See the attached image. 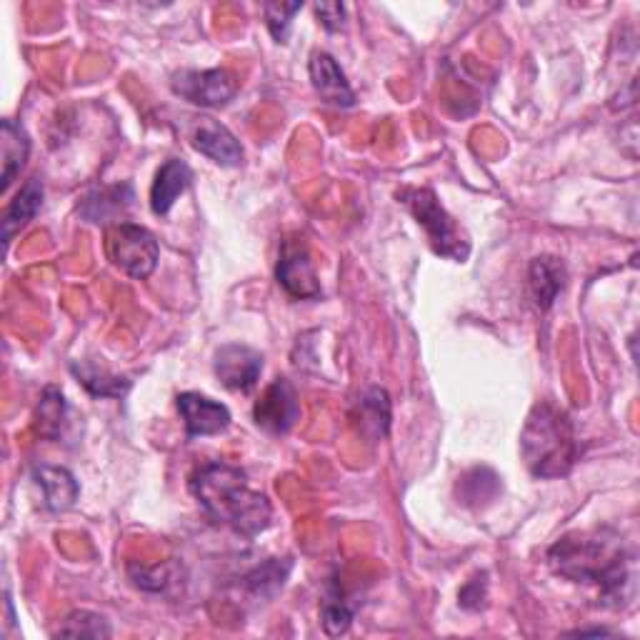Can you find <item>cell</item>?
<instances>
[{"label": "cell", "instance_id": "cell-3", "mask_svg": "<svg viewBox=\"0 0 640 640\" xmlns=\"http://www.w3.org/2000/svg\"><path fill=\"white\" fill-rule=\"evenodd\" d=\"M520 450H523L528 470L536 478L568 476L580 456L573 420L563 408L543 400L528 413L523 433H520Z\"/></svg>", "mask_w": 640, "mask_h": 640}, {"label": "cell", "instance_id": "cell-23", "mask_svg": "<svg viewBox=\"0 0 640 640\" xmlns=\"http://www.w3.org/2000/svg\"><path fill=\"white\" fill-rule=\"evenodd\" d=\"M360 420L366 428H373L376 438H383L390 426V398L383 388H370L360 400Z\"/></svg>", "mask_w": 640, "mask_h": 640}, {"label": "cell", "instance_id": "cell-13", "mask_svg": "<svg viewBox=\"0 0 640 640\" xmlns=\"http://www.w3.org/2000/svg\"><path fill=\"white\" fill-rule=\"evenodd\" d=\"M193 173L186 160L180 158H168L163 166L158 168L153 188H150V208H153L156 216H168L170 208L176 206V200L186 193Z\"/></svg>", "mask_w": 640, "mask_h": 640}, {"label": "cell", "instance_id": "cell-2", "mask_svg": "<svg viewBox=\"0 0 640 640\" xmlns=\"http://www.w3.org/2000/svg\"><path fill=\"white\" fill-rule=\"evenodd\" d=\"M190 493L210 523L230 528L246 540L263 533L273 518L268 496L250 488L243 470L223 460L200 466L190 478Z\"/></svg>", "mask_w": 640, "mask_h": 640}, {"label": "cell", "instance_id": "cell-28", "mask_svg": "<svg viewBox=\"0 0 640 640\" xmlns=\"http://www.w3.org/2000/svg\"><path fill=\"white\" fill-rule=\"evenodd\" d=\"M316 13L320 18V23H323V28L330 30V33H336V30L346 26V6L343 3H318Z\"/></svg>", "mask_w": 640, "mask_h": 640}, {"label": "cell", "instance_id": "cell-27", "mask_svg": "<svg viewBox=\"0 0 640 640\" xmlns=\"http://www.w3.org/2000/svg\"><path fill=\"white\" fill-rule=\"evenodd\" d=\"M486 573H480L476 576L473 580H468L466 588L460 590V606L468 608V610H478V608H483L486 606V590H488V583H486Z\"/></svg>", "mask_w": 640, "mask_h": 640}, {"label": "cell", "instance_id": "cell-6", "mask_svg": "<svg viewBox=\"0 0 640 640\" xmlns=\"http://www.w3.org/2000/svg\"><path fill=\"white\" fill-rule=\"evenodd\" d=\"M173 93L200 108H223L238 93V80L226 68L180 70L173 76Z\"/></svg>", "mask_w": 640, "mask_h": 640}, {"label": "cell", "instance_id": "cell-22", "mask_svg": "<svg viewBox=\"0 0 640 640\" xmlns=\"http://www.w3.org/2000/svg\"><path fill=\"white\" fill-rule=\"evenodd\" d=\"M53 636L63 638H110L113 636V628H110L108 620L93 613V610H73L68 613L63 623L58 626Z\"/></svg>", "mask_w": 640, "mask_h": 640}, {"label": "cell", "instance_id": "cell-1", "mask_svg": "<svg viewBox=\"0 0 640 640\" xmlns=\"http://www.w3.org/2000/svg\"><path fill=\"white\" fill-rule=\"evenodd\" d=\"M550 566L558 576L573 583L596 586L600 598L610 606H620L633 586L630 573V553L613 530H593V533H568L550 548Z\"/></svg>", "mask_w": 640, "mask_h": 640}, {"label": "cell", "instance_id": "cell-12", "mask_svg": "<svg viewBox=\"0 0 640 640\" xmlns=\"http://www.w3.org/2000/svg\"><path fill=\"white\" fill-rule=\"evenodd\" d=\"M190 138H193L198 153H203L218 166L236 168L243 163V148H240L238 138L213 118H198Z\"/></svg>", "mask_w": 640, "mask_h": 640}, {"label": "cell", "instance_id": "cell-4", "mask_svg": "<svg viewBox=\"0 0 640 640\" xmlns=\"http://www.w3.org/2000/svg\"><path fill=\"white\" fill-rule=\"evenodd\" d=\"M408 206L410 213L426 228L430 246L440 258L463 263L470 256V240L458 226V220L440 206L438 196L430 188H408L398 196Z\"/></svg>", "mask_w": 640, "mask_h": 640}, {"label": "cell", "instance_id": "cell-29", "mask_svg": "<svg viewBox=\"0 0 640 640\" xmlns=\"http://www.w3.org/2000/svg\"><path fill=\"white\" fill-rule=\"evenodd\" d=\"M568 636H610V630H603V628H593V630H573V633H568Z\"/></svg>", "mask_w": 640, "mask_h": 640}, {"label": "cell", "instance_id": "cell-8", "mask_svg": "<svg viewBox=\"0 0 640 640\" xmlns=\"http://www.w3.org/2000/svg\"><path fill=\"white\" fill-rule=\"evenodd\" d=\"M253 418L256 426L263 428L266 433L273 436L288 433L300 418V403L293 383H290L288 378H276L256 403Z\"/></svg>", "mask_w": 640, "mask_h": 640}, {"label": "cell", "instance_id": "cell-25", "mask_svg": "<svg viewBox=\"0 0 640 640\" xmlns=\"http://www.w3.org/2000/svg\"><path fill=\"white\" fill-rule=\"evenodd\" d=\"M303 8L300 3H268L266 10V23L270 36H273L278 43H288L290 36V23H293V16Z\"/></svg>", "mask_w": 640, "mask_h": 640}, {"label": "cell", "instance_id": "cell-11", "mask_svg": "<svg viewBox=\"0 0 640 640\" xmlns=\"http://www.w3.org/2000/svg\"><path fill=\"white\" fill-rule=\"evenodd\" d=\"M310 83H313L316 93L326 100L328 106L336 108H353L356 106V93L350 88L348 78L343 73V68L338 66V60L326 53V50H316L310 56Z\"/></svg>", "mask_w": 640, "mask_h": 640}, {"label": "cell", "instance_id": "cell-24", "mask_svg": "<svg viewBox=\"0 0 640 640\" xmlns=\"http://www.w3.org/2000/svg\"><path fill=\"white\" fill-rule=\"evenodd\" d=\"M320 623H323L326 633L333 638L348 633L350 623H353V610L348 608L343 596H340L336 588H330L328 598L323 600V608H320Z\"/></svg>", "mask_w": 640, "mask_h": 640}, {"label": "cell", "instance_id": "cell-14", "mask_svg": "<svg viewBox=\"0 0 640 640\" xmlns=\"http://www.w3.org/2000/svg\"><path fill=\"white\" fill-rule=\"evenodd\" d=\"M566 278L568 273H566V266L560 263V258L556 256L533 258V263H530V270H528V286L540 310H548L556 303L558 293L566 288Z\"/></svg>", "mask_w": 640, "mask_h": 640}, {"label": "cell", "instance_id": "cell-5", "mask_svg": "<svg viewBox=\"0 0 640 640\" xmlns=\"http://www.w3.org/2000/svg\"><path fill=\"white\" fill-rule=\"evenodd\" d=\"M108 258L128 278L146 280L158 266V240L148 228L136 223H116L106 233Z\"/></svg>", "mask_w": 640, "mask_h": 640}, {"label": "cell", "instance_id": "cell-9", "mask_svg": "<svg viewBox=\"0 0 640 640\" xmlns=\"http://www.w3.org/2000/svg\"><path fill=\"white\" fill-rule=\"evenodd\" d=\"M213 370L220 378V383L228 390L248 393V390L256 388L260 373H263V356L250 346L228 343L223 348H218Z\"/></svg>", "mask_w": 640, "mask_h": 640}, {"label": "cell", "instance_id": "cell-16", "mask_svg": "<svg viewBox=\"0 0 640 640\" xmlns=\"http://www.w3.org/2000/svg\"><path fill=\"white\" fill-rule=\"evenodd\" d=\"M43 208V183L38 178L26 180V186L18 190V196L10 200V206L3 213V243L8 246L30 220Z\"/></svg>", "mask_w": 640, "mask_h": 640}, {"label": "cell", "instance_id": "cell-20", "mask_svg": "<svg viewBox=\"0 0 640 640\" xmlns=\"http://www.w3.org/2000/svg\"><path fill=\"white\" fill-rule=\"evenodd\" d=\"M290 558H270L263 566H258L246 576V586L256 598H276L283 590L290 576Z\"/></svg>", "mask_w": 640, "mask_h": 640}, {"label": "cell", "instance_id": "cell-19", "mask_svg": "<svg viewBox=\"0 0 640 640\" xmlns=\"http://www.w3.org/2000/svg\"><path fill=\"white\" fill-rule=\"evenodd\" d=\"M133 200V188L130 186H113V188H100L96 193H90L83 206H80V213L88 218L90 223H100V220L116 218L118 213L130 206Z\"/></svg>", "mask_w": 640, "mask_h": 640}, {"label": "cell", "instance_id": "cell-10", "mask_svg": "<svg viewBox=\"0 0 640 640\" xmlns=\"http://www.w3.org/2000/svg\"><path fill=\"white\" fill-rule=\"evenodd\" d=\"M178 413L190 438L218 436L230 426V410L223 403L190 390L178 396Z\"/></svg>", "mask_w": 640, "mask_h": 640}, {"label": "cell", "instance_id": "cell-21", "mask_svg": "<svg viewBox=\"0 0 640 640\" xmlns=\"http://www.w3.org/2000/svg\"><path fill=\"white\" fill-rule=\"evenodd\" d=\"M66 413H68L66 396L60 393L58 388L48 386V388L43 390V396H40V403H38V410H36L40 436H46V438H50V440H58L60 433H63Z\"/></svg>", "mask_w": 640, "mask_h": 640}, {"label": "cell", "instance_id": "cell-7", "mask_svg": "<svg viewBox=\"0 0 640 640\" xmlns=\"http://www.w3.org/2000/svg\"><path fill=\"white\" fill-rule=\"evenodd\" d=\"M276 278L280 288L296 300H313L320 298V280L316 276V266L310 260L308 246L303 238H286L280 246Z\"/></svg>", "mask_w": 640, "mask_h": 640}, {"label": "cell", "instance_id": "cell-18", "mask_svg": "<svg viewBox=\"0 0 640 640\" xmlns=\"http://www.w3.org/2000/svg\"><path fill=\"white\" fill-rule=\"evenodd\" d=\"M70 373H73L78 378V383L96 398H123L130 390L128 378L108 373L106 368L86 363V360H73V363H70Z\"/></svg>", "mask_w": 640, "mask_h": 640}, {"label": "cell", "instance_id": "cell-26", "mask_svg": "<svg viewBox=\"0 0 640 640\" xmlns=\"http://www.w3.org/2000/svg\"><path fill=\"white\" fill-rule=\"evenodd\" d=\"M128 573L133 578V583L143 590H153V593H160V590H166V586L170 583V576H168V566H156V568H136L133 563L128 566Z\"/></svg>", "mask_w": 640, "mask_h": 640}, {"label": "cell", "instance_id": "cell-17", "mask_svg": "<svg viewBox=\"0 0 640 640\" xmlns=\"http://www.w3.org/2000/svg\"><path fill=\"white\" fill-rule=\"evenodd\" d=\"M0 146H3V176H0L3 183H0V193H8V188L13 186V180L26 168L30 156V138L26 128L6 118L3 130H0Z\"/></svg>", "mask_w": 640, "mask_h": 640}, {"label": "cell", "instance_id": "cell-15", "mask_svg": "<svg viewBox=\"0 0 640 640\" xmlns=\"http://www.w3.org/2000/svg\"><path fill=\"white\" fill-rule=\"evenodd\" d=\"M33 476H36V483L43 488L48 510H53V513H66V510L76 506L80 488L70 470L56 468V466H40L36 468Z\"/></svg>", "mask_w": 640, "mask_h": 640}]
</instances>
